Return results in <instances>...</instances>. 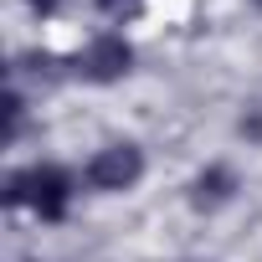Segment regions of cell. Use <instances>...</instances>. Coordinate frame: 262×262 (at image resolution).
Instances as JSON below:
<instances>
[{"label": "cell", "mask_w": 262, "mask_h": 262, "mask_svg": "<svg viewBox=\"0 0 262 262\" xmlns=\"http://www.w3.org/2000/svg\"><path fill=\"white\" fill-rule=\"evenodd\" d=\"M139 175H144V155L134 144H113V149L88 160V185L93 190H128Z\"/></svg>", "instance_id": "cell-2"}, {"label": "cell", "mask_w": 262, "mask_h": 262, "mask_svg": "<svg viewBox=\"0 0 262 262\" xmlns=\"http://www.w3.org/2000/svg\"><path fill=\"white\" fill-rule=\"evenodd\" d=\"M128 62H134V52H128V41H123V36H98V41L77 57L82 77H93V82H113V77H123V72H128Z\"/></svg>", "instance_id": "cell-3"}, {"label": "cell", "mask_w": 262, "mask_h": 262, "mask_svg": "<svg viewBox=\"0 0 262 262\" xmlns=\"http://www.w3.org/2000/svg\"><path fill=\"white\" fill-rule=\"evenodd\" d=\"M31 6H36V11H41V16H52V11H57V6H62V0H31Z\"/></svg>", "instance_id": "cell-5"}, {"label": "cell", "mask_w": 262, "mask_h": 262, "mask_svg": "<svg viewBox=\"0 0 262 262\" xmlns=\"http://www.w3.org/2000/svg\"><path fill=\"white\" fill-rule=\"evenodd\" d=\"M231 185H236V180H231V170L211 165V170H206V175L190 185V201H195V206H221V201L231 195Z\"/></svg>", "instance_id": "cell-4"}, {"label": "cell", "mask_w": 262, "mask_h": 262, "mask_svg": "<svg viewBox=\"0 0 262 262\" xmlns=\"http://www.w3.org/2000/svg\"><path fill=\"white\" fill-rule=\"evenodd\" d=\"M67 195H72V175L57 170V165L16 170L6 180V206H31L41 221H62L67 216Z\"/></svg>", "instance_id": "cell-1"}, {"label": "cell", "mask_w": 262, "mask_h": 262, "mask_svg": "<svg viewBox=\"0 0 262 262\" xmlns=\"http://www.w3.org/2000/svg\"><path fill=\"white\" fill-rule=\"evenodd\" d=\"M98 6H103V11H113V16H118V11H123V6H128V0H98Z\"/></svg>", "instance_id": "cell-6"}, {"label": "cell", "mask_w": 262, "mask_h": 262, "mask_svg": "<svg viewBox=\"0 0 262 262\" xmlns=\"http://www.w3.org/2000/svg\"><path fill=\"white\" fill-rule=\"evenodd\" d=\"M257 6H262V0H257Z\"/></svg>", "instance_id": "cell-7"}]
</instances>
